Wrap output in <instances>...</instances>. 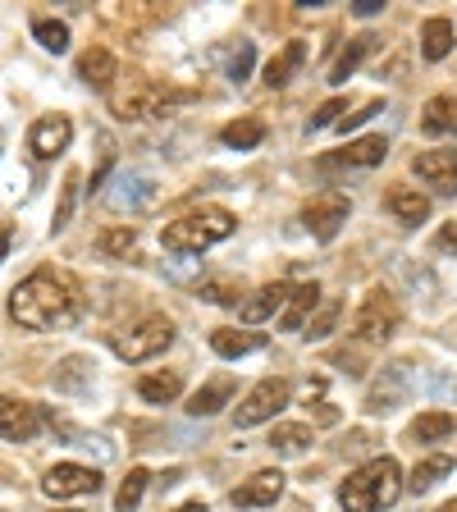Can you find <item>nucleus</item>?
Segmentation results:
<instances>
[{
	"mask_svg": "<svg viewBox=\"0 0 457 512\" xmlns=\"http://www.w3.org/2000/svg\"><path fill=\"white\" fill-rule=\"evenodd\" d=\"M78 311H83L78 284L55 270H37L10 293V316L23 330H60V325H74Z\"/></svg>",
	"mask_w": 457,
	"mask_h": 512,
	"instance_id": "obj_1",
	"label": "nucleus"
},
{
	"mask_svg": "<svg viewBox=\"0 0 457 512\" xmlns=\"http://www.w3.org/2000/svg\"><path fill=\"white\" fill-rule=\"evenodd\" d=\"M398 494H403V467L394 458H371L339 485V503L348 512H384L398 503Z\"/></svg>",
	"mask_w": 457,
	"mask_h": 512,
	"instance_id": "obj_2",
	"label": "nucleus"
},
{
	"mask_svg": "<svg viewBox=\"0 0 457 512\" xmlns=\"http://www.w3.org/2000/svg\"><path fill=\"white\" fill-rule=\"evenodd\" d=\"M234 229H238V220L224 206H202V211H188L174 224H165L160 243L170 247V252H206V247L224 243Z\"/></svg>",
	"mask_w": 457,
	"mask_h": 512,
	"instance_id": "obj_3",
	"label": "nucleus"
},
{
	"mask_svg": "<svg viewBox=\"0 0 457 512\" xmlns=\"http://www.w3.org/2000/svg\"><path fill=\"white\" fill-rule=\"evenodd\" d=\"M174 343V320L170 316H147L128 330L110 334V348L124 357V362H147V357H160V352Z\"/></svg>",
	"mask_w": 457,
	"mask_h": 512,
	"instance_id": "obj_4",
	"label": "nucleus"
},
{
	"mask_svg": "<svg viewBox=\"0 0 457 512\" xmlns=\"http://www.w3.org/2000/svg\"><path fill=\"white\" fill-rule=\"evenodd\" d=\"M398 320H403V311H398L394 293H389V288H371L366 302L357 307V316H352V334L366 343H384L398 330Z\"/></svg>",
	"mask_w": 457,
	"mask_h": 512,
	"instance_id": "obj_5",
	"label": "nucleus"
},
{
	"mask_svg": "<svg viewBox=\"0 0 457 512\" xmlns=\"http://www.w3.org/2000/svg\"><path fill=\"white\" fill-rule=\"evenodd\" d=\"M288 380H279V375H270V380H261L252 389V394L243 398V403L234 407V421H238V430H247V426H261V421H275L279 412L288 407Z\"/></svg>",
	"mask_w": 457,
	"mask_h": 512,
	"instance_id": "obj_6",
	"label": "nucleus"
},
{
	"mask_svg": "<svg viewBox=\"0 0 457 512\" xmlns=\"http://www.w3.org/2000/svg\"><path fill=\"white\" fill-rule=\"evenodd\" d=\"M348 211H352L348 192L325 188V192H316V197H311V202L302 206V224L311 229V238H320V243H330V238L339 234L343 224H348Z\"/></svg>",
	"mask_w": 457,
	"mask_h": 512,
	"instance_id": "obj_7",
	"label": "nucleus"
},
{
	"mask_svg": "<svg viewBox=\"0 0 457 512\" xmlns=\"http://www.w3.org/2000/svg\"><path fill=\"white\" fill-rule=\"evenodd\" d=\"M96 490H101V471L78 467V462H60L42 480L46 499H78V494H96Z\"/></svg>",
	"mask_w": 457,
	"mask_h": 512,
	"instance_id": "obj_8",
	"label": "nucleus"
},
{
	"mask_svg": "<svg viewBox=\"0 0 457 512\" xmlns=\"http://www.w3.org/2000/svg\"><path fill=\"white\" fill-rule=\"evenodd\" d=\"M42 426H46V412L37 403H23V398L0 394V439L23 444V439H32Z\"/></svg>",
	"mask_w": 457,
	"mask_h": 512,
	"instance_id": "obj_9",
	"label": "nucleus"
},
{
	"mask_svg": "<svg viewBox=\"0 0 457 512\" xmlns=\"http://www.w3.org/2000/svg\"><path fill=\"white\" fill-rule=\"evenodd\" d=\"M407 366H384L380 375H375L371 380V389H366V412H394L398 403H403L407 398Z\"/></svg>",
	"mask_w": 457,
	"mask_h": 512,
	"instance_id": "obj_10",
	"label": "nucleus"
},
{
	"mask_svg": "<svg viewBox=\"0 0 457 512\" xmlns=\"http://www.w3.org/2000/svg\"><path fill=\"white\" fill-rule=\"evenodd\" d=\"M174 96L179 92H170V87H160V83H138L128 96H119L115 110H119V119H151L170 106Z\"/></svg>",
	"mask_w": 457,
	"mask_h": 512,
	"instance_id": "obj_11",
	"label": "nucleus"
},
{
	"mask_svg": "<svg viewBox=\"0 0 457 512\" xmlns=\"http://www.w3.org/2000/svg\"><path fill=\"white\" fill-rule=\"evenodd\" d=\"M412 170L444 197H457V151H421L412 160Z\"/></svg>",
	"mask_w": 457,
	"mask_h": 512,
	"instance_id": "obj_12",
	"label": "nucleus"
},
{
	"mask_svg": "<svg viewBox=\"0 0 457 512\" xmlns=\"http://www.w3.org/2000/svg\"><path fill=\"white\" fill-rule=\"evenodd\" d=\"M69 138H74V124H69L64 115H46V119L32 124L28 147H32V156L37 160H55L64 147H69Z\"/></svg>",
	"mask_w": 457,
	"mask_h": 512,
	"instance_id": "obj_13",
	"label": "nucleus"
},
{
	"mask_svg": "<svg viewBox=\"0 0 457 512\" xmlns=\"http://www.w3.org/2000/svg\"><path fill=\"white\" fill-rule=\"evenodd\" d=\"M279 494H284V471H256L252 480H243V485L229 494V503H234V508H270Z\"/></svg>",
	"mask_w": 457,
	"mask_h": 512,
	"instance_id": "obj_14",
	"label": "nucleus"
},
{
	"mask_svg": "<svg viewBox=\"0 0 457 512\" xmlns=\"http://www.w3.org/2000/svg\"><path fill=\"white\" fill-rule=\"evenodd\" d=\"M384 156H389V142H384L380 133H371V138L348 142L339 156H325L320 165H325V170H339V165H357V170H371V165H380Z\"/></svg>",
	"mask_w": 457,
	"mask_h": 512,
	"instance_id": "obj_15",
	"label": "nucleus"
},
{
	"mask_svg": "<svg viewBox=\"0 0 457 512\" xmlns=\"http://www.w3.org/2000/svg\"><path fill=\"white\" fill-rule=\"evenodd\" d=\"M78 78H83L87 87H96V92H110V83L119 78L115 55H110L106 46H87V51L78 55Z\"/></svg>",
	"mask_w": 457,
	"mask_h": 512,
	"instance_id": "obj_16",
	"label": "nucleus"
},
{
	"mask_svg": "<svg viewBox=\"0 0 457 512\" xmlns=\"http://www.w3.org/2000/svg\"><path fill=\"white\" fill-rule=\"evenodd\" d=\"M320 307V284L311 279V284H298V288H288V298H284V316H279V325H284L288 334H298L302 325L311 320V311Z\"/></svg>",
	"mask_w": 457,
	"mask_h": 512,
	"instance_id": "obj_17",
	"label": "nucleus"
},
{
	"mask_svg": "<svg viewBox=\"0 0 457 512\" xmlns=\"http://www.w3.org/2000/svg\"><path fill=\"white\" fill-rule=\"evenodd\" d=\"M115 197L110 202L119 206V211H138V206H151L156 202V183H151V174H142V170H128V174H119V183H115Z\"/></svg>",
	"mask_w": 457,
	"mask_h": 512,
	"instance_id": "obj_18",
	"label": "nucleus"
},
{
	"mask_svg": "<svg viewBox=\"0 0 457 512\" xmlns=\"http://www.w3.org/2000/svg\"><path fill=\"white\" fill-rule=\"evenodd\" d=\"M375 46H380V37H375V32H362V37H352V42H348V51H343L339 60H334V69H330V83H348V78L357 74V69H362V64L375 55Z\"/></svg>",
	"mask_w": 457,
	"mask_h": 512,
	"instance_id": "obj_19",
	"label": "nucleus"
},
{
	"mask_svg": "<svg viewBox=\"0 0 457 512\" xmlns=\"http://www.w3.org/2000/svg\"><path fill=\"white\" fill-rule=\"evenodd\" d=\"M384 206H389V211H394L403 224H426L430 220V197H421L416 188H403V183H398V188H389Z\"/></svg>",
	"mask_w": 457,
	"mask_h": 512,
	"instance_id": "obj_20",
	"label": "nucleus"
},
{
	"mask_svg": "<svg viewBox=\"0 0 457 512\" xmlns=\"http://www.w3.org/2000/svg\"><path fill=\"white\" fill-rule=\"evenodd\" d=\"M284 298H288V284H266V288H256L252 298L243 302V320H247V325H261V320H270L275 311H284Z\"/></svg>",
	"mask_w": 457,
	"mask_h": 512,
	"instance_id": "obj_21",
	"label": "nucleus"
},
{
	"mask_svg": "<svg viewBox=\"0 0 457 512\" xmlns=\"http://www.w3.org/2000/svg\"><path fill=\"white\" fill-rule=\"evenodd\" d=\"M211 348L220 352V357H247V352L256 348H266V334H256V330H215L211 334Z\"/></svg>",
	"mask_w": 457,
	"mask_h": 512,
	"instance_id": "obj_22",
	"label": "nucleus"
},
{
	"mask_svg": "<svg viewBox=\"0 0 457 512\" xmlns=\"http://www.w3.org/2000/svg\"><path fill=\"white\" fill-rule=\"evenodd\" d=\"M138 394L147 398V403H174V398L183 394V375L179 371H151L138 380Z\"/></svg>",
	"mask_w": 457,
	"mask_h": 512,
	"instance_id": "obj_23",
	"label": "nucleus"
},
{
	"mask_svg": "<svg viewBox=\"0 0 457 512\" xmlns=\"http://www.w3.org/2000/svg\"><path fill=\"white\" fill-rule=\"evenodd\" d=\"M448 471H453V458H448V453H435V458L416 462V467H412V480H403V490L426 494V490H435V485L448 476Z\"/></svg>",
	"mask_w": 457,
	"mask_h": 512,
	"instance_id": "obj_24",
	"label": "nucleus"
},
{
	"mask_svg": "<svg viewBox=\"0 0 457 512\" xmlns=\"http://www.w3.org/2000/svg\"><path fill=\"white\" fill-rule=\"evenodd\" d=\"M302 60H307V42H288L284 51L266 64V87H284L288 78L302 69Z\"/></svg>",
	"mask_w": 457,
	"mask_h": 512,
	"instance_id": "obj_25",
	"label": "nucleus"
},
{
	"mask_svg": "<svg viewBox=\"0 0 457 512\" xmlns=\"http://www.w3.org/2000/svg\"><path fill=\"white\" fill-rule=\"evenodd\" d=\"M421 128L426 133H457V96H430L421 110Z\"/></svg>",
	"mask_w": 457,
	"mask_h": 512,
	"instance_id": "obj_26",
	"label": "nucleus"
},
{
	"mask_svg": "<svg viewBox=\"0 0 457 512\" xmlns=\"http://www.w3.org/2000/svg\"><path fill=\"white\" fill-rule=\"evenodd\" d=\"M229 394H234V380H229V375H220L215 384H206V389H197V394L188 398V412L192 416H215L224 403H229Z\"/></svg>",
	"mask_w": 457,
	"mask_h": 512,
	"instance_id": "obj_27",
	"label": "nucleus"
},
{
	"mask_svg": "<svg viewBox=\"0 0 457 512\" xmlns=\"http://www.w3.org/2000/svg\"><path fill=\"white\" fill-rule=\"evenodd\" d=\"M448 51H453V23L426 19V28H421V55H426V60H444Z\"/></svg>",
	"mask_w": 457,
	"mask_h": 512,
	"instance_id": "obj_28",
	"label": "nucleus"
},
{
	"mask_svg": "<svg viewBox=\"0 0 457 512\" xmlns=\"http://www.w3.org/2000/svg\"><path fill=\"white\" fill-rule=\"evenodd\" d=\"M224 147H238V151H252L266 142V124L261 119H234V124H224Z\"/></svg>",
	"mask_w": 457,
	"mask_h": 512,
	"instance_id": "obj_29",
	"label": "nucleus"
},
{
	"mask_svg": "<svg viewBox=\"0 0 457 512\" xmlns=\"http://www.w3.org/2000/svg\"><path fill=\"white\" fill-rule=\"evenodd\" d=\"M453 435V416L448 412H421L412 421V439L416 444H439V439Z\"/></svg>",
	"mask_w": 457,
	"mask_h": 512,
	"instance_id": "obj_30",
	"label": "nucleus"
},
{
	"mask_svg": "<svg viewBox=\"0 0 457 512\" xmlns=\"http://www.w3.org/2000/svg\"><path fill=\"white\" fill-rule=\"evenodd\" d=\"M307 444H311V426H298V421H279L270 430V448H279V453H302Z\"/></svg>",
	"mask_w": 457,
	"mask_h": 512,
	"instance_id": "obj_31",
	"label": "nucleus"
},
{
	"mask_svg": "<svg viewBox=\"0 0 457 512\" xmlns=\"http://www.w3.org/2000/svg\"><path fill=\"white\" fill-rule=\"evenodd\" d=\"M133 243H138V229H133V224H115V229H106V234L96 238V252L101 256H128Z\"/></svg>",
	"mask_w": 457,
	"mask_h": 512,
	"instance_id": "obj_32",
	"label": "nucleus"
},
{
	"mask_svg": "<svg viewBox=\"0 0 457 512\" xmlns=\"http://www.w3.org/2000/svg\"><path fill=\"white\" fill-rule=\"evenodd\" d=\"M339 311H343V302L339 298H325L316 311H311V320L302 325L307 330V339H325V334H334V325H339Z\"/></svg>",
	"mask_w": 457,
	"mask_h": 512,
	"instance_id": "obj_33",
	"label": "nucleus"
},
{
	"mask_svg": "<svg viewBox=\"0 0 457 512\" xmlns=\"http://www.w3.org/2000/svg\"><path fill=\"white\" fill-rule=\"evenodd\" d=\"M147 467H133V471H128V480H124V485H119V494H115V508L119 512H133V508H138V503H142V494H147Z\"/></svg>",
	"mask_w": 457,
	"mask_h": 512,
	"instance_id": "obj_34",
	"label": "nucleus"
},
{
	"mask_svg": "<svg viewBox=\"0 0 457 512\" xmlns=\"http://www.w3.org/2000/svg\"><path fill=\"white\" fill-rule=\"evenodd\" d=\"M87 380H92L87 357H64L60 371H55V384H60V389H87Z\"/></svg>",
	"mask_w": 457,
	"mask_h": 512,
	"instance_id": "obj_35",
	"label": "nucleus"
},
{
	"mask_svg": "<svg viewBox=\"0 0 457 512\" xmlns=\"http://www.w3.org/2000/svg\"><path fill=\"white\" fill-rule=\"evenodd\" d=\"M32 32H37V42H42L46 51H55V55L69 51V28H64L60 19H37L32 23Z\"/></svg>",
	"mask_w": 457,
	"mask_h": 512,
	"instance_id": "obj_36",
	"label": "nucleus"
},
{
	"mask_svg": "<svg viewBox=\"0 0 457 512\" xmlns=\"http://www.w3.org/2000/svg\"><path fill=\"white\" fill-rule=\"evenodd\" d=\"M74 206H78V174H69V179H64V192H60V211H55V234L74 220Z\"/></svg>",
	"mask_w": 457,
	"mask_h": 512,
	"instance_id": "obj_37",
	"label": "nucleus"
},
{
	"mask_svg": "<svg viewBox=\"0 0 457 512\" xmlns=\"http://www.w3.org/2000/svg\"><path fill=\"white\" fill-rule=\"evenodd\" d=\"M252 64H256V46H252V42H243V46L234 51V60H229V78H234V83H247Z\"/></svg>",
	"mask_w": 457,
	"mask_h": 512,
	"instance_id": "obj_38",
	"label": "nucleus"
},
{
	"mask_svg": "<svg viewBox=\"0 0 457 512\" xmlns=\"http://www.w3.org/2000/svg\"><path fill=\"white\" fill-rule=\"evenodd\" d=\"M202 298H211V302H220V307H234L243 293H238L234 284H202Z\"/></svg>",
	"mask_w": 457,
	"mask_h": 512,
	"instance_id": "obj_39",
	"label": "nucleus"
},
{
	"mask_svg": "<svg viewBox=\"0 0 457 512\" xmlns=\"http://www.w3.org/2000/svg\"><path fill=\"white\" fill-rule=\"evenodd\" d=\"M343 101H325V106L316 110V115H311V133H316V128H330V124H339V115H343Z\"/></svg>",
	"mask_w": 457,
	"mask_h": 512,
	"instance_id": "obj_40",
	"label": "nucleus"
},
{
	"mask_svg": "<svg viewBox=\"0 0 457 512\" xmlns=\"http://www.w3.org/2000/svg\"><path fill=\"white\" fill-rule=\"evenodd\" d=\"M380 110H384V101H366V106H362V110H357V115H348V119H339V128H343V133H348V128H357V124H366V119H371V115H380Z\"/></svg>",
	"mask_w": 457,
	"mask_h": 512,
	"instance_id": "obj_41",
	"label": "nucleus"
},
{
	"mask_svg": "<svg viewBox=\"0 0 457 512\" xmlns=\"http://www.w3.org/2000/svg\"><path fill=\"white\" fill-rule=\"evenodd\" d=\"M435 247H439V252H457V224H444V229H439Z\"/></svg>",
	"mask_w": 457,
	"mask_h": 512,
	"instance_id": "obj_42",
	"label": "nucleus"
},
{
	"mask_svg": "<svg viewBox=\"0 0 457 512\" xmlns=\"http://www.w3.org/2000/svg\"><path fill=\"white\" fill-rule=\"evenodd\" d=\"M380 10H384V0H357V5H352L357 19H371V14H380Z\"/></svg>",
	"mask_w": 457,
	"mask_h": 512,
	"instance_id": "obj_43",
	"label": "nucleus"
},
{
	"mask_svg": "<svg viewBox=\"0 0 457 512\" xmlns=\"http://www.w3.org/2000/svg\"><path fill=\"white\" fill-rule=\"evenodd\" d=\"M10 243H14V229L10 224H0V261H5V252H10Z\"/></svg>",
	"mask_w": 457,
	"mask_h": 512,
	"instance_id": "obj_44",
	"label": "nucleus"
},
{
	"mask_svg": "<svg viewBox=\"0 0 457 512\" xmlns=\"http://www.w3.org/2000/svg\"><path fill=\"white\" fill-rule=\"evenodd\" d=\"M174 512H206L202 503H183V508H174Z\"/></svg>",
	"mask_w": 457,
	"mask_h": 512,
	"instance_id": "obj_45",
	"label": "nucleus"
},
{
	"mask_svg": "<svg viewBox=\"0 0 457 512\" xmlns=\"http://www.w3.org/2000/svg\"><path fill=\"white\" fill-rule=\"evenodd\" d=\"M439 512H457V499H453V503H444V508H439Z\"/></svg>",
	"mask_w": 457,
	"mask_h": 512,
	"instance_id": "obj_46",
	"label": "nucleus"
}]
</instances>
